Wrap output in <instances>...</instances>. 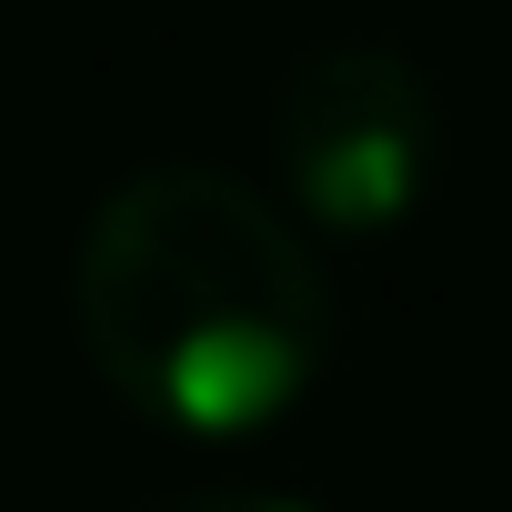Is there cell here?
Listing matches in <instances>:
<instances>
[{
  "mask_svg": "<svg viewBox=\"0 0 512 512\" xmlns=\"http://www.w3.org/2000/svg\"><path fill=\"white\" fill-rule=\"evenodd\" d=\"M71 332L91 372L161 432L241 442L332 362V272L302 221L221 161L111 181L71 251Z\"/></svg>",
  "mask_w": 512,
  "mask_h": 512,
  "instance_id": "cell-1",
  "label": "cell"
},
{
  "mask_svg": "<svg viewBox=\"0 0 512 512\" xmlns=\"http://www.w3.org/2000/svg\"><path fill=\"white\" fill-rule=\"evenodd\" d=\"M272 171L282 201L332 241H372L412 221L442 171V101L422 61H402L392 41L302 51L272 91Z\"/></svg>",
  "mask_w": 512,
  "mask_h": 512,
  "instance_id": "cell-2",
  "label": "cell"
},
{
  "mask_svg": "<svg viewBox=\"0 0 512 512\" xmlns=\"http://www.w3.org/2000/svg\"><path fill=\"white\" fill-rule=\"evenodd\" d=\"M151 512H312V502H292V492H171Z\"/></svg>",
  "mask_w": 512,
  "mask_h": 512,
  "instance_id": "cell-3",
  "label": "cell"
}]
</instances>
